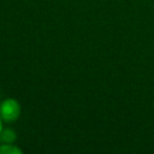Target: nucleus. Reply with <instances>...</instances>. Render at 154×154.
<instances>
[{
    "label": "nucleus",
    "mask_w": 154,
    "mask_h": 154,
    "mask_svg": "<svg viewBox=\"0 0 154 154\" xmlns=\"http://www.w3.org/2000/svg\"><path fill=\"white\" fill-rule=\"evenodd\" d=\"M20 111L19 102L12 97L4 100L0 105V117L6 123L16 122L20 116Z\"/></svg>",
    "instance_id": "obj_1"
},
{
    "label": "nucleus",
    "mask_w": 154,
    "mask_h": 154,
    "mask_svg": "<svg viewBox=\"0 0 154 154\" xmlns=\"http://www.w3.org/2000/svg\"><path fill=\"white\" fill-rule=\"evenodd\" d=\"M1 130H2V119L0 117V132H1Z\"/></svg>",
    "instance_id": "obj_4"
},
{
    "label": "nucleus",
    "mask_w": 154,
    "mask_h": 154,
    "mask_svg": "<svg viewBox=\"0 0 154 154\" xmlns=\"http://www.w3.org/2000/svg\"><path fill=\"white\" fill-rule=\"evenodd\" d=\"M0 154H22V149L13 146L12 143H1Z\"/></svg>",
    "instance_id": "obj_3"
},
{
    "label": "nucleus",
    "mask_w": 154,
    "mask_h": 154,
    "mask_svg": "<svg viewBox=\"0 0 154 154\" xmlns=\"http://www.w3.org/2000/svg\"><path fill=\"white\" fill-rule=\"evenodd\" d=\"M17 140V135L12 129H2L0 132V142L1 143H13Z\"/></svg>",
    "instance_id": "obj_2"
}]
</instances>
